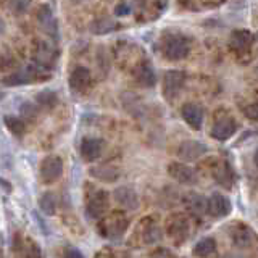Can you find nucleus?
Wrapping results in <instances>:
<instances>
[{"label": "nucleus", "mask_w": 258, "mask_h": 258, "mask_svg": "<svg viewBox=\"0 0 258 258\" xmlns=\"http://www.w3.org/2000/svg\"><path fill=\"white\" fill-rule=\"evenodd\" d=\"M133 76L136 79V83L142 87H152L155 84V73H153L152 64L149 63H139L133 71Z\"/></svg>", "instance_id": "16"}, {"label": "nucleus", "mask_w": 258, "mask_h": 258, "mask_svg": "<svg viewBox=\"0 0 258 258\" xmlns=\"http://www.w3.org/2000/svg\"><path fill=\"white\" fill-rule=\"evenodd\" d=\"M20 252L23 253V258H40L39 247L32 242V239H28L26 244L20 248Z\"/></svg>", "instance_id": "26"}, {"label": "nucleus", "mask_w": 258, "mask_h": 258, "mask_svg": "<svg viewBox=\"0 0 258 258\" xmlns=\"http://www.w3.org/2000/svg\"><path fill=\"white\" fill-rule=\"evenodd\" d=\"M232 210V204L231 200L223 196L220 192H215L210 196V199L207 200V213L213 218H224L231 213Z\"/></svg>", "instance_id": "7"}, {"label": "nucleus", "mask_w": 258, "mask_h": 258, "mask_svg": "<svg viewBox=\"0 0 258 258\" xmlns=\"http://www.w3.org/2000/svg\"><path fill=\"white\" fill-rule=\"evenodd\" d=\"M115 28H116V23L111 18H100V20H95L91 24V31L94 34H107V32L115 31Z\"/></svg>", "instance_id": "24"}, {"label": "nucleus", "mask_w": 258, "mask_h": 258, "mask_svg": "<svg viewBox=\"0 0 258 258\" xmlns=\"http://www.w3.org/2000/svg\"><path fill=\"white\" fill-rule=\"evenodd\" d=\"M256 37H258V36H256Z\"/></svg>", "instance_id": "35"}, {"label": "nucleus", "mask_w": 258, "mask_h": 258, "mask_svg": "<svg viewBox=\"0 0 258 258\" xmlns=\"http://www.w3.org/2000/svg\"><path fill=\"white\" fill-rule=\"evenodd\" d=\"M40 78H44L42 73L36 71L34 68H28V70H24V71H18V73H15V75L7 76L2 81V83L5 86H21V84L34 83V81H37Z\"/></svg>", "instance_id": "14"}, {"label": "nucleus", "mask_w": 258, "mask_h": 258, "mask_svg": "<svg viewBox=\"0 0 258 258\" xmlns=\"http://www.w3.org/2000/svg\"><path fill=\"white\" fill-rule=\"evenodd\" d=\"M237 131V124L232 118H221L218 119L212 127V137L216 141H228Z\"/></svg>", "instance_id": "12"}, {"label": "nucleus", "mask_w": 258, "mask_h": 258, "mask_svg": "<svg viewBox=\"0 0 258 258\" xmlns=\"http://www.w3.org/2000/svg\"><path fill=\"white\" fill-rule=\"evenodd\" d=\"M4 123L8 131L16 137H21V136H24V133H26V124H24V121L16 116H5Z\"/></svg>", "instance_id": "23"}, {"label": "nucleus", "mask_w": 258, "mask_h": 258, "mask_svg": "<svg viewBox=\"0 0 258 258\" xmlns=\"http://www.w3.org/2000/svg\"><path fill=\"white\" fill-rule=\"evenodd\" d=\"M215 252H216V242L212 237H205L199 240L192 248V253L197 258H207L210 255H213Z\"/></svg>", "instance_id": "21"}, {"label": "nucleus", "mask_w": 258, "mask_h": 258, "mask_svg": "<svg viewBox=\"0 0 258 258\" xmlns=\"http://www.w3.org/2000/svg\"><path fill=\"white\" fill-rule=\"evenodd\" d=\"M244 115L250 119V121H256L258 123V103H252L248 107L244 108Z\"/></svg>", "instance_id": "29"}, {"label": "nucleus", "mask_w": 258, "mask_h": 258, "mask_svg": "<svg viewBox=\"0 0 258 258\" xmlns=\"http://www.w3.org/2000/svg\"><path fill=\"white\" fill-rule=\"evenodd\" d=\"M129 226L127 218L119 213V212H113L111 215L102 216V220L99 223V229L103 237H110V239H116L121 237L126 232Z\"/></svg>", "instance_id": "2"}, {"label": "nucleus", "mask_w": 258, "mask_h": 258, "mask_svg": "<svg viewBox=\"0 0 258 258\" xmlns=\"http://www.w3.org/2000/svg\"><path fill=\"white\" fill-rule=\"evenodd\" d=\"M40 181L44 184H53L63 174V160L58 155H48L42 160L39 168Z\"/></svg>", "instance_id": "3"}, {"label": "nucleus", "mask_w": 258, "mask_h": 258, "mask_svg": "<svg viewBox=\"0 0 258 258\" xmlns=\"http://www.w3.org/2000/svg\"><path fill=\"white\" fill-rule=\"evenodd\" d=\"M36 102L44 108H53L58 103V97L53 91H42L36 95Z\"/></svg>", "instance_id": "25"}, {"label": "nucleus", "mask_w": 258, "mask_h": 258, "mask_svg": "<svg viewBox=\"0 0 258 258\" xmlns=\"http://www.w3.org/2000/svg\"><path fill=\"white\" fill-rule=\"evenodd\" d=\"M64 258H84L83 253L79 252V250L76 248H68L67 253H64Z\"/></svg>", "instance_id": "30"}, {"label": "nucleus", "mask_w": 258, "mask_h": 258, "mask_svg": "<svg viewBox=\"0 0 258 258\" xmlns=\"http://www.w3.org/2000/svg\"><path fill=\"white\" fill-rule=\"evenodd\" d=\"M232 242L240 248H248L255 244V232L247 224H237L231 232Z\"/></svg>", "instance_id": "13"}, {"label": "nucleus", "mask_w": 258, "mask_h": 258, "mask_svg": "<svg viewBox=\"0 0 258 258\" xmlns=\"http://www.w3.org/2000/svg\"><path fill=\"white\" fill-rule=\"evenodd\" d=\"M20 111H21V116L24 118V119H36L37 118V115H39V108L36 107V105H32V103H29V102H26V103H23L21 105V108H20Z\"/></svg>", "instance_id": "27"}, {"label": "nucleus", "mask_w": 258, "mask_h": 258, "mask_svg": "<svg viewBox=\"0 0 258 258\" xmlns=\"http://www.w3.org/2000/svg\"><path fill=\"white\" fill-rule=\"evenodd\" d=\"M36 60L39 61L40 67L44 68H50L52 64L56 61V55H55V50L53 48L45 44V42H40L37 50H36Z\"/></svg>", "instance_id": "19"}, {"label": "nucleus", "mask_w": 258, "mask_h": 258, "mask_svg": "<svg viewBox=\"0 0 258 258\" xmlns=\"http://www.w3.org/2000/svg\"><path fill=\"white\" fill-rule=\"evenodd\" d=\"M91 174L95 179H100L103 182H115L119 177V171L116 168L110 165H102V166H94L91 168Z\"/></svg>", "instance_id": "20"}, {"label": "nucleus", "mask_w": 258, "mask_h": 258, "mask_svg": "<svg viewBox=\"0 0 258 258\" xmlns=\"http://www.w3.org/2000/svg\"><path fill=\"white\" fill-rule=\"evenodd\" d=\"M0 99H2V95H0Z\"/></svg>", "instance_id": "34"}, {"label": "nucleus", "mask_w": 258, "mask_h": 258, "mask_svg": "<svg viewBox=\"0 0 258 258\" xmlns=\"http://www.w3.org/2000/svg\"><path fill=\"white\" fill-rule=\"evenodd\" d=\"M161 50H163L165 58L169 61H179L184 60L185 56L189 55L190 45L189 40L179 36V34H171L166 36L163 40V45H161Z\"/></svg>", "instance_id": "1"}, {"label": "nucleus", "mask_w": 258, "mask_h": 258, "mask_svg": "<svg viewBox=\"0 0 258 258\" xmlns=\"http://www.w3.org/2000/svg\"><path fill=\"white\" fill-rule=\"evenodd\" d=\"M110 207V196L105 190H94L91 196L87 197L86 210L89 216L92 218H102L107 213V210Z\"/></svg>", "instance_id": "6"}, {"label": "nucleus", "mask_w": 258, "mask_h": 258, "mask_svg": "<svg viewBox=\"0 0 258 258\" xmlns=\"http://www.w3.org/2000/svg\"><path fill=\"white\" fill-rule=\"evenodd\" d=\"M37 20H39L40 26L44 28V31L47 32V34H50V36L56 34V20H55L53 12H52L50 7H48V5L40 7L39 12H37Z\"/></svg>", "instance_id": "18"}, {"label": "nucleus", "mask_w": 258, "mask_h": 258, "mask_svg": "<svg viewBox=\"0 0 258 258\" xmlns=\"http://www.w3.org/2000/svg\"><path fill=\"white\" fill-rule=\"evenodd\" d=\"M168 174L176 179L177 182H181L184 185H194L197 182L196 171L185 163H179V161H173L168 166Z\"/></svg>", "instance_id": "9"}, {"label": "nucleus", "mask_w": 258, "mask_h": 258, "mask_svg": "<svg viewBox=\"0 0 258 258\" xmlns=\"http://www.w3.org/2000/svg\"><path fill=\"white\" fill-rule=\"evenodd\" d=\"M70 87L73 91L81 92L91 84V71L86 67H76L70 75Z\"/></svg>", "instance_id": "15"}, {"label": "nucleus", "mask_w": 258, "mask_h": 258, "mask_svg": "<svg viewBox=\"0 0 258 258\" xmlns=\"http://www.w3.org/2000/svg\"><path fill=\"white\" fill-rule=\"evenodd\" d=\"M181 116L185 121V124H189L194 131H199L204 124V110L196 103H185L181 108Z\"/></svg>", "instance_id": "11"}, {"label": "nucleus", "mask_w": 258, "mask_h": 258, "mask_svg": "<svg viewBox=\"0 0 258 258\" xmlns=\"http://www.w3.org/2000/svg\"><path fill=\"white\" fill-rule=\"evenodd\" d=\"M39 208L42 210V213L47 216H53L56 213V208H58V202H56L55 194L52 192H45L42 197L39 199Z\"/></svg>", "instance_id": "22"}, {"label": "nucleus", "mask_w": 258, "mask_h": 258, "mask_svg": "<svg viewBox=\"0 0 258 258\" xmlns=\"http://www.w3.org/2000/svg\"><path fill=\"white\" fill-rule=\"evenodd\" d=\"M113 197L118 202L121 207H124L126 210H136L139 207V199H137V194L131 187H118L113 192Z\"/></svg>", "instance_id": "17"}, {"label": "nucleus", "mask_w": 258, "mask_h": 258, "mask_svg": "<svg viewBox=\"0 0 258 258\" xmlns=\"http://www.w3.org/2000/svg\"><path fill=\"white\" fill-rule=\"evenodd\" d=\"M129 12V8L123 4V5H119V7H116V15H124V13H127Z\"/></svg>", "instance_id": "31"}, {"label": "nucleus", "mask_w": 258, "mask_h": 258, "mask_svg": "<svg viewBox=\"0 0 258 258\" xmlns=\"http://www.w3.org/2000/svg\"><path fill=\"white\" fill-rule=\"evenodd\" d=\"M185 83V73L181 70H169L163 75V95L166 100H173L176 99L179 92L182 91Z\"/></svg>", "instance_id": "4"}, {"label": "nucleus", "mask_w": 258, "mask_h": 258, "mask_svg": "<svg viewBox=\"0 0 258 258\" xmlns=\"http://www.w3.org/2000/svg\"><path fill=\"white\" fill-rule=\"evenodd\" d=\"M207 152H208V147L205 144L197 142V141H184L179 145V149H177V155H179L181 160L190 163V161H196L202 155H205Z\"/></svg>", "instance_id": "10"}, {"label": "nucleus", "mask_w": 258, "mask_h": 258, "mask_svg": "<svg viewBox=\"0 0 258 258\" xmlns=\"http://www.w3.org/2000/svg\"><path fill=\"white\" fill-rule=\"evenodd\" d=\"M253 40H255V36L248 29H236L231 32L229 47H231V50L239 56L248 55L253 47Z\"/></svg>", "instance_id": "5"}, {"label": "nucleus", "mask_w": 258, "mask_h": 258, "mask_svg": "<svg viewBox=\"0 0 258 258\" xmlns=\"http://www.w3.org/2000/svg\"><path fill=\"white\" fill-rule=\"evenodd\" d=\"M5 31V23H4V20L0 18V34H2V32Z\"/></svg>", "instance_id": "32"}, {"label": "nucleus", "mask_w": 258, "mask_h": 258, "mask_svg": "<svg viewBox=\"0 0 258 258\" xmlns=\"http://www.w3.org/2000/svg\"><path fill=\"white\" fill-rule=\"evenodd\" d=\"M29 4H31V0H10V2H8L12 13L15 15H23L29 8Z\"/></svg>", "instance_id": "28"}, {"label": "nucleus", "mask_w": 258, "mask_h": 258, "mask_svg": "<svg viewBox=\"0 0 258 258\" xmlns=\"http://www.w3.org/2000/svg\"><path fill=\"white\" fill-rule=\"evenodd\" d=\"M103 152V141L97 139V137H84L79 145V153L84 161L87 163H94L99 160Z\"/></svg>", "instance_id": "8"}, {"label": "nucleus", "mask_w": 258, "mask_h": 258, "mask_svg": "<svg viewBox=\"0 0 258 258\" xmlns=\"http://www.w3.org/2000/svg\"><path fill=\"white\" fill-rule=\"evenodd\" d=\"M253 160H255V165L258 166V149H256V152H255V155H253Z\"/></svg>", "instance_id": "33"}]
</instances>
